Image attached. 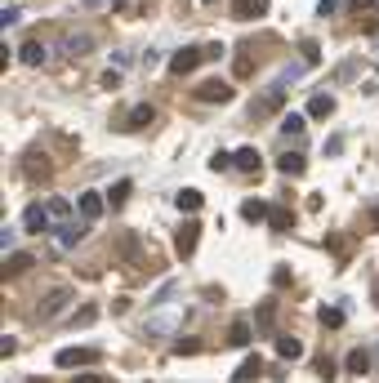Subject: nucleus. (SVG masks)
<instances>
[{
    "label": "nucleus",
    "mask_w": 379,
    "mask_h": 383,
    "mask_svg": "<svg viewBox=\"0 0 379 383\" xmlns=\"http://www.w3.org/2000/svg\"><path fill=\"white\" fill-rule=\"evenodd\" d=\"M72 303H76V289H68V285H50L41 298H36L32 316H36V321H54V316H63Z\"/></svg>",
    "instance_id": "f257e3e1"
},
{
    "label": "nucleus",
    "mask_w": 379,
    "mask_h": 383,
    "mask_svg": "<svg viewBox=\"0 0 379 383\" xmlns=\"http://www.w3.org/2000/svg\"><path fill=\"white\" fill-rule=\"evenodd\" d=\"M23 179H27V183H36V188L54 183V161L41 152V147H27V152H23Z\"/></svg>",
    "instance_id": "f03ea898"
},
{
    "label": "nucleus",
    "mask_w": 379,
    "mask_h": 383,
    "mask_svg": "<svg viewBox=\"0 0 379 383\" xmlns=\"http://www.w3.org/2000/svg\"><path fill=\"white\" fill-rule=\"evenodd\" d=\"M210 58V54L201 50V45H183V50H174L170 54V76H192L201 63Z\"/></svg>",
    "instance_id": "7ed1b4c3"
},
{
    "label": "nucleus",
    "mask_w": 379,
    "mask_h": 383,
    "mask_svg": "<svg viewBox=\"0 0 379 383\" xmlns=\"http://www.w3.org/2000/svg\"><path fill=\"white\" fill-rule=\"evenodd\" d=\"M152 120H156V107L139 102V107H125V116H112V129H143Z\"/></svg>",
    "instance_id": "20e7f679"
},
{
    "label": "nucleus",
    "mask_w": 379,
    "mask_h": 383,
    "mask_svg": "<svg viewBox=\"0 0 379 383\" xmlns=\"http://www.w3.org/2000/svg\"><path fill=\"white\" fill-rule=\"evenodd\" d=\"M281 107H286V89L272 85V89H263V94L250 102V116H254V120H263V116H272V111H281Z\"/></svg>",
    "instance_id": "39448f33"
},
{
    "label": "nucleus",
    "mask_w": 379,
    "mask_h": 383,
    "mask_svg": "<svg viewBox=\"0 0 379 383\" xmlns=\"http://www.w3.org/2000/svg\"><path fill=\"white\" fill-rule=\"evenodd\" d=\"M192 94H196V102H232V85L227 80H201Z\"/></svg>",
    "instance_id": "423d86ee"
},
{
    "label": "nucleus",
    "mask_w": 379,
    "mask_h": 383,
    "mask_svg": "<svg viewBox=\"0 0 379 383\" xmlns=\"http://www.w3.org/2000/svg\"><path fill=\"white\" fill-rule=\"evenodd\" d=\"M196 237H201V219H187L183 228H178V237H174V250H178V259H192V250H196Z\"/></svg>",
    "instance_id": "0eeeda50"
},
{
    "label": "nucleus",
    "mask_w": 379,
    "mask_h": 383,
    "mask_svg": "<svg viewBox=\"0 0 379 383\" xmlns=\"http://www.w3.org/2000/svg\"><path fill=\"white\" fill-rule=\"evenodd\" d=\"M54 361H59L63 370H81V366H90V361H99V352L94 348H59Z\"/></svg>",
    "instance_id": "6e6552de"
},
{
    "label": "nucleus",
    "mask_w": 379,
    "mask_h": 383,
    "mask_svg": "<svg viewBox=\"0 0 379 383\" xmlns=\"http://www.w3.org/2000/svg\"><path fill=\"white\" fill-rule=\"evenodd\" d=\"M23 228L32 232V237L36 232H50V205H27L23 210Z\"/></svg>",
    "instance_id": "1a4fd4ad"
},
{
    "label": "nucleus",
    "mask_w": 379,
    "mask_h": 383,
    "mask_svg": "<svg viewBox=\"0 0 379 383\" xmlns=\"http://www.w3.org/2000/svg\"><path fill=\"white\" fill-rule=\"evenodd\" d=\"M76 210H81V219H85V223H90V219H103V210H107V196L85 192L81 201H76Z\"/></svg>",
    "instance_id": "9d476101"
},
{
    "label": "nucleus",
    "mask_w": 379,
    "mask_h": 383,
    "mask_svg": "<svg viewBox=\"0 0 379 383\" xmlns=\"http://www.w3.org/2000/svg\"><path fill=\"white\" fill-rule=\"evenodd\" d=\"M268 14V0H232V18L241 23V18H263Z\"/></svg>",
    "instance_id": "9b49d317"
},
{
    "label": "nucleus",
    "mask_w": 379,
    "mask_h": 383,
    "mask_svg": "<svg viewBox=\"0 0 379 383\" xmlns=\"http://www.w3.org/2000/svg\"><path fill=\"white\" fill-rule=\"evenodd\" d=\"M232 165H236V170H241V174H259V152H254V147H236V156H232Z\"/></svg>",
    "instance_id": "f8f14e48"
},
{
    "label": "nucleus",
    "mask_w": 379,
    "mask_h": 383,
    "mask_svg": "<svg viewBox=\"0 0 379 383\" xmlns=\"http://www.w3.org/2000/svg\"><path fill=\"white\" fill-rule=\"evenodd\" d=\"M254 67H259V58H254L250 50H236V54H232V76L245 80V76H254Z\"/></svg>",
    "instance_id": "ddd939ff"
},
{
    "label": "nucleus",
    "mask_w": 379,
    "mask_h": 383,
    "mask_svg": "<svg viewBox=\"0 0 379 383\" xmlns=\"http://www.w3.org/2000/svg\"><path fill=\"white\" fill-rule=\"evenodd\" d=\"M174 205H178V210H183V214H196V210H201V205H205V196L196 192V188H183V192L174 196Z\"/></svg>",
    "instance_id": "4468645a"
},
{
    "label": "nucleus",
    "mask_w": 379,
    "mask_h": 383,
    "mask_svg": "<svg viewBox=\"0 0 379 383\" xmlns=\"http://www.w3.org/2000/svg\"><path fill=\"white\" fill-rule=\"evenodd\" d=\"M330 111H335V98H330V94H312L308 98V116L312 120H326Z\"/></svg>",
    "instance_id": "2eb2a0df"
},
{
    "label": "nucleus",
    "mask_w": 379,
    "mask_h": 383,
    "mask_svg": "<svg viewBox=\"0 0 379 383\" xmlns=\"http://www.w3.org/2000/svg\"><path fill=\"white\" fill-rule=\"evenodd\" d=\"M250 339H254V325H250V321H232V330H227V343H232V348H245Z\"/></svg>",
    "instance_id": "dca6fc26"
},
{
    "label": "nucleus",
    "mask_w": 379,
    "mask_h": 383,
    "mask_svg": "<svg viewBox=\"0 0 379 383\" xmlns=\"http://www.w3.org/2000/svg\"><path fill=\"white\" fill-rule=\"evenodd\" d=\"M125 201H130V179H116V183L107 188V205H112V210H121Z\"/></svg>",
    "instance_id": "f3484780"
},
{
    "label": "nucleus",
    "mask_w": 379,
    "mask_h": 383,
    "mask_svg": "<svg viewBox=\"0 0 379 383\" xmlns=\"http://www.w3.org/2000/svg\"><path fill=\"white\" fill-rule=\"evenodd\" d=\"M303 165H308V161H303V152H286V156H277V170H281V174H303Z\"/></svg>",
    "instance_id": "a211bd4d"
},
{
    "label": "nucleus",
    "mask_w": 379,
    "mask_h": 383,
    "mask_svg": "<svg viewBox=\"0 0 379 383\" xmlns=\"http://www.w3.org/2000/svg\"><path fill=\"white\" fill-rule=\"evenodd\" d=\"M90 50H94V36H85V32H76L72 41H68V54H72V58H85Z\"/></svg>",
    "instance_id": "6ab92c4d"
},
{
    "label": "nucleus",
    "mask_w": 379,
    "mask_h": 383,
    "mask_svg": "<svg viewBox=\"0 0 379 383\" xmlns=\"http://www.w3.org/2000/svg\"><path fill=\"white\" fill-rule=\"evenodd\" d=\"M277 357H286V361L303 357V343H299V339H290V334H281V339H277Z\"/></svg>",
    "instance_id": "aec40b11"
},
{
    "label": "nucleus",
    "mask_w": 379,
    "mask_h": 383,
    "mask_svg": "<svg viewBox=\"0 0 379 383\" xmlns=\"http://www.w3.org/2000/svg\"><path fill=\"white\" fill-rule=\"evenodd\" d=\"M81 237H85V219H81V223H72V228H59V245H63V250H72Z\"/></svg>",
    "instance_id": "412c9836"
},
{
    "label": "nucleus",
    "mask_w": 379,
    "mask_h": 383,
    "mask_svg": "<svg viewBox=\"0 0 379 383\" xmlns=\"http://www.w3.org/2000/svg\"><path fill=\"white\" fill-rule=\"evenodd\" d=\"M18 58H23L27 67H41V63H45V50H41V45H36V41H27L23 50H18Z\"/></svg>",
    "instance_id": "4be33fe9"
},
{
    "label": "nucleus",
    "mask_w": 379,
    "mask_h": 383,
    "mask_svg": "<svg viewBox=\"0 0 379 383\" xmlns=\"http://www.w3.org/2000/svg\"><path fill=\"white\" fill-rule=\"evenodd\" d=\"M303 125H308V116H299V111H290V116L281 120V134H286V138H299V134H303Z\"/></svg>",
    "instance_id": "5701e85b"
},
{
    "label": "nucleus",
    "mask_w": 379,
    "mask_h": 383,
    "mask_svg": "<svg viewBox=\"0 0 379 383\" xmlns=\"http://www.w3.org/2000/svg\"><path fill=\"white\" fill-rule=\"evenodd\" d=\"M268 214H272V210H268L263 201H245V205H241V219H250V223H263Z\"/></svg>",
    "instance_id": "b1692460"
},
{
    "label": "nucleus",
    "mask_w": 379,
    "mask_h": 383,
    "mask_svg": "<svg viewBox=\"0 0 379 383\" xmlns=\"http://www.w3.org/2000/svg\"><path fill=\"white\" fill-rule=\"evenodd\" d=\"M272 312H277V303H272V298H263V303H259V312H254L259 330H272Z\"/></svg>",
    "instance_id": "393cba45"
},
{
    "label": "nucleus",
    "mask_w": 379,
    "mask_h": 383,
    "mask_svg": "<svg viewBox=\"0 0 379 383\" xmlns=\"http://www.w3.org/2000/svg\"><path fill=\"white\" fill-rule=\"evenodd\" d=\"M23 267H32V254H9L5 259V276H18Z\"/></svg>",
    "instance_id": "a878e982"
},
{
    "label": "nucleus",
    "mask_w": 379,
    "mask_h": 383,
    "mask_svg": "<svg viewBox=\"0 0 379 383\" xmlns=\"http://www.w3.org/2000/svg\"><path fill=\"white\" fill-rule=\"evenodd\" d=\"M321 325H326V330H339V325H344V312H339V307H321Z\"/></svg>",
    "instance_id": "bb28decb"
},
{
    "label": "nucleus",
    "mask_w": 379,
    "mask_h": 383,
    "mask_svg": "<svg viewBox=\"0 0 379 383\" xmlns=\"http://www.w3.org/2000/svg\"><path fill=\"white\" fill-rule=\"evenodd\" d=\"M348 370H353V375H366V370H371V357H366V352H348Z\"/></svg>",
    "instance_id": "cd10ccee"
},
{
    "label": "nucleus",
    "mask_w": 379,
    "mask_h": 383,
    "mask_svg": "<svg viewBox=\"0 0 379 383\" xmlns=\"http://www.w3.org/2000/svg\"><path fill=\"white\" fill-rule=\"evenodd\" d=\"M45 205H50V214H54V219H68V214H72V205L63 201V196H50Z\"/></svg>",
    "instance_id": "c85d7f7f"
},
{
    "label": "nucleus",
    "mask_w": 379,
    "mask_h": 383,
    "mask_svg": "<svg viewBox=\"0 0 379 383\" xmlns=\"http://www.w3.org/2000/svg\"><path fill=\"white\" fill-rule=\"evenodd\" d=\"M94 316H99V307L94 303H85V307H76V316H72V325H90Z\"/></svg>",
    "instance_id": "c756f323"
},
{
    "label": "nucleus",
    "mask_w": 379,
    "mask_h": 383,
    "mask_svg": "<svg viewBox=\"0 0 379 383\" xmlns=\"http://www.w3.org/2000/svg\"><path fill=\"white\" fill-rule=\"evenodd\" d=\"M174 352H183V357H192V352H201V339H178Z\"/></svg>",
    "instance_id": "7c9ffc66"
},
{
    "label": "nucleus",
    "mask_w": 379,
    "mask_h": 383,
    "mask_svg": "<svg viewBox=\"0 0 379 383\" xmlns=\"http://www.w3.org/2000/svg\"><path fill=\"white\" fill-rule=\"evenodd\" d=\"M348 9H353L357 18H366V14H371V9H375V0H348Z\"/></svg>",
    "instance_id": "2f4dec72"
},
{
    "label": "nucleus",
    "mask_w": 379,
    "mask_h": 383,
    "mask_svg": "<svg viewBox=\"0 0 379 383\" xmlns=\"http://www.w3.org/2000/svg\"><path fill=\"white\" fill-rule=\"evenodd\" d=\"M303 58H308V63H312V67H317V63H321V45H312V41H303Z\"/></svg>",
    "instance_id": "473e14b6"
},
{
    "label": "nucleus",
    "mask_w": 379,
    "mask_h": 383,
    "mask_svg": "<svg viewBox=\"0 0 379 383\" xmlns=\"http://www.w3.org/2000/svg\"><path fill=\"white\" fill-rule=\"evenodd\" d=\"M254 375H259V366H254V357H250V366H241V370H236V383H250Z\"/></svg>",
    "instance_id": "72a5a7b5"
},
{
    "label": "nucleus",
    "mask_w": 379,
    "mask_h": 383,
    "mask_svg": "<svg viewBox=\"0 0 379 383\" xmlns=\"http://www.w3.org/2000/svg\"><path fill=\"white\" fill-rule=\"evenodd\" d=\"M317 375H321V379H335V361L321 357V361H317Z\"/></svg>",
    "instance_id": "f704fd0d"
},
{
    "label": "nucleus",
    "mask_w": 379,
    "mask_h": 383,
    "mask_svg": "<svg viewBox=\"0 0 379 383\" xmlns=\"http://www.w3.org/2000/svg\"><path fill=\"white\" fill-rule=\"evenodd\" d=\"M103 89H121V72H103Z\"/></svg>",
    "instance_id": "c9c22d12"
},
{
    "label": "nucleus",
    "mask_w": 379,
    "mask_h": 383,
    "mask_svg": "<svg viewBox=\"0 0 379 383\" xmlns=\"http://www.w3.org/2000/svg\"><path fill=\"white\" fill-rule=\"evenodd\" d=\"M0 352H5V357H14V352H18V339H14V334H5V339H0Z\"/></svg>",
    "instance_id": "e433bc0d"
},
{
    "label": "nucleus",
    "mask_w": 379,
    "mask_h": 383,
    "mask_svg": "<svg viewBox=\"0 0 379 383\" xmlns=\"http://www.w3.org/2000/svg\"><path fill=\"white\" fill-rule=\"evenodd\" d=\"M335 9H339V0H321V5H317V14H321V18H330Z\"/></svg>",
    "instance_id": "4c0bfd02"
},
{
    "label": "nucleus",
    "mask_w": 379,
    "mask_h": 383,
    "mask_svg": "<svg viewBox=\"0 0 379 383\" xmlns=\"http://www.w3.org/2000/svg\"><path fill=\"white\" fill-rule=\"evenodd\" d=\"M72 383H103V379H99V375H76Z\"/></svg>",
    "instance_id": "58836bf2"
},
{
    "label": "nucleus",
    "mask_w": 379,
    "mask_h": 383,
    "mask_svg": "<svg viewBox=\"0 0 379 383\" xmlns=\"http://www.w3.org/2000/svg\"><path fill=\"white\" fill-rule=\"evenodd\" d=\"M371 219H375V223H379V205H375V210H371Z\"/></svg>",
    "instance_id": "ea45409f"
},
{
    "label": "nucleus",
    "mask_w": 379,
    "mask_h": 383,
    "mask_svg": "<svg viewBox=\"0 0 379 383\" xmlns=\"http://www.w3.org/2000/svg\"><path fill=\"white\" fill-rule=\"evenodd\" d=\"M375 307H379V285H375Z\"/></svg>",
    "instance_id": "a19ab883"
},
{
    "label": "nucleus",
    "mask_w": 379,
    "mask_h": 383,
    "mask_svg": "<svg viewBox=\"0 0 379 383\" xmlns=\"http://www.w3.org/2000/svg\"><path fill=\"white\" fill-rule=\"evenodd\" d=\"M90 5H94V0H90Z\"/></svg>",
    "instance_id": "79ce46f5"
}]
</instances>
